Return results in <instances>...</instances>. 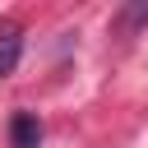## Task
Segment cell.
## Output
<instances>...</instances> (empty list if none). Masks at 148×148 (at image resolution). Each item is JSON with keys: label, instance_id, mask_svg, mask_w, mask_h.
Returning a JSON list of instances; mask_svg holds the SVG:
<instances>
[{"label": "cell", "instance_id": "6da1fadb", "mask_svg": "<svg viewBox=\"0 0 148 148\" xmlns=\"http://www.w3.org/2000/svg\"><path fill=\"white\" fill-rule=\"evenodd\" d=\"M18 51H23V32H18V23L0 18V79L18 65Z\"/></svg>", "mask_w": 148, "mask_h": 148}, {"label": "cell", "instance_id": "7a4b0ae2", "mask_svg": "<svg viewBox=\"0 0 148 148\" xmlns=\"http://www.w3.org/2000/svg\"><path fill=\"white\" fill-rule=\"evenodd\" d=\"M37 139H42L37 116H32V111H18V116L9 120V143H14V148H37Z\"/></svg>", "mask_w": 148, "mask_h": 148}]
</instances>
